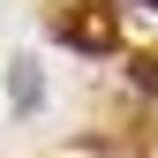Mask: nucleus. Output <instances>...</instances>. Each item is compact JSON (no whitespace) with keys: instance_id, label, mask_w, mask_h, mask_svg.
<instances>
[{"instance_id":"nucleus-1","label":"nucleus","mask_w":158,"mask_h":158,"mask_svg":"<svg viewBox=\"0 0 158 158\" xmlns=\"http://www.w3.org/2000/svg\"><path fill=\"white\" fill-rule=\"evenodd\" d=\"M53 38H60L68 53H90V60H98V53H113V23H106L98 8H68V15H53Z\"/></svg>"},{"instance_id":"nucleus-2","label":"nucleus","mask_w":158,"mask_h":158,"mask_svg":"<svg viewBox=\"0 0 158 158\" xmlns=\"http://www.w3.org/2000/svg\"><path fill=\"white\" fill-rule=\"evenodd\" d=\"M8 106H15V113H38V106H45V75H38V60H15V68H8Z\"/></svg>"},{"instance_id":"nucleus-3","label":"nucleus","mask_w":158,"mask_h":158,"mask_svg":"<svg viewBox=\"0 0 158 158\" xmlns=\"http://www.w3.org/2000/svg\"><path fill=\"white\" fill-rule=\"evenodd\" d=\"M135 83H143V90L158 98V60H135Z\"/></svg>"}]
</instances>
